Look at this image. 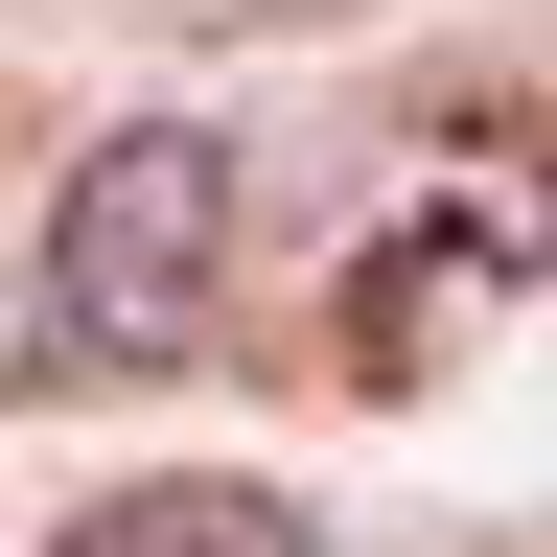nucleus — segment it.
Listing matches in <instances>:
<instances>
[{
    "label": "nucleus",
    "mask_w": 557,
    "mask_h": 557,
    "mask_svg": "<svg viewBox=\"0 0 557 557\" xmlns=\"http://www.w3.org/2000/svg\"><path fill=\"white\" fill-rule=\"evenodd\" d=\"M233 209H256L233 116H116L94 163L47 186V302H70V348L186 372V348H209V302H233Z\"/></svg>",
    "instance_id": "nucleus-1"
},
{
    "label": "nucleus",
    "mask_w": 557,
    "mask_h": 557,
    "mask_svg": "<svg viewBox=\"0 0 557 557\" xmlns=\"http://www.w3.org/2000/svg\"><path fill=\"white\" fill-rule=\"evenodd\" d=\"M70 557H325L278 487H116V511H70Z\"/></svg>",
    "instance_id": "nucleus-2"
}]
</instances>
